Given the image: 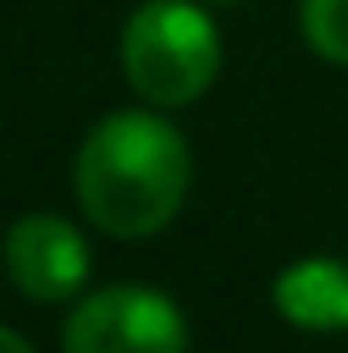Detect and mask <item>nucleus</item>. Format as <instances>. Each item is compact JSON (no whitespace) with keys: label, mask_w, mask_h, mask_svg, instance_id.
I'll return each mask as SVG.
<instances>
[{"label":"nucleus","mask_w":348,"mask_h":353,"mask_svg":"<svg viewBox=\"0 0 348 353\" xmlns=\"http://www.w3.org/2000/svg\"><path fill=\"white\" fill-rule=\"evenodd\" d=\"M88 221L118 241H143L179 215L190 194V143L149 108L108 113L82 139L72 169Z\"/></svg>","instance_id":"obj_1"},{"label":"nucleus","mask_w":348,"mask_h":353,"mask_svg":"<svg viewBox=\"0 0 348 353\" xmlns=\"http://www.w3.org/2000/svg\"><path fill=\"white\" fill-rule=\"evenodd\" d=\"M118 57L128 88L149 108H185L205 97L221 72V31L195 0H143L123 26Z\"/></svg>","instance_id":"obj_2"},{"label":"nucleus","mask_w":348,"mask_h":353,"mask_svg":"<svg viewBox=\"0 0 348 353\" xmlns=\"http://www.w3.org/2000/svg\"><path fill=\"white\" fill-rule=\"evenodd\" d=\"M62 353H190V327L159 287L118 282L72 307Z\"/></svg>","instance_id":"obj_3"},{"label":"nucleus","mask_w":348,"mask_h":353,"mask_svg":"<svg viewBox=\"0 0 348 353\" xmlns=\"http://www.w3.org/2000/svg\"><path fill=\"white\" fill-rule=\"evenodd\" d=\"M88 241L62 215H21L6 230V276L31 302H67L88 282Z\"/></svg>","instance_id":"obj_4"},{"label":"nucleus","mask_w":348,"mask_h":353,"mask_svg":"<svg viewBox=\"0 0 348 353\" xmlns=\"http://www.w3.org/2000/svg\"><path fill=\"white\" fill-rule=\"evenodd\" d=\"M272 307L282 323L303 333H343L348 327V261L338 256H303L282 266L272 282Z\"/></svg>","instance_id":"obj_5"},{"label":"nucleus","mask_w":348,"mask_h":353,"mask_svg":"<svg viewBox=\"0 0 348 353\" xmlns=\"http://www.w3.org/2000/svg\"><path fill=\"white\" fill-rule=\"evenodd\" d=\"M297 26H303L307 52H318L323 62L348 67V0H303Z\"/></svg>","instance_id":"obj_6"},{"label":"nucleus","mask_w":348,"mask_h":353,"mask_svg":"<svg viewBox=\"0 0 348 353\" xmlns=\"http://www.w3.org/2000/svg\"><path fill=\"white\" fill-rule=\"evenodd\" d=\"M0 353H36V348H31V343H26L21 333H10V327L0 323Z\"/></svg>","instance_id":"obj_7"},{"label":"nucleus","mask_w":348,"mask_h":353,"mask_svg":"<svg viewBox=\"0 0 348 353\" xmlns=\"http://www.w3.org/2000/svg\"><path fill=\"white\" fill-rule=\"evenodd\" d=\"M215 6H231V0H215Z\"/></svg>","instance_id":"obj_8"}]
</instances>
